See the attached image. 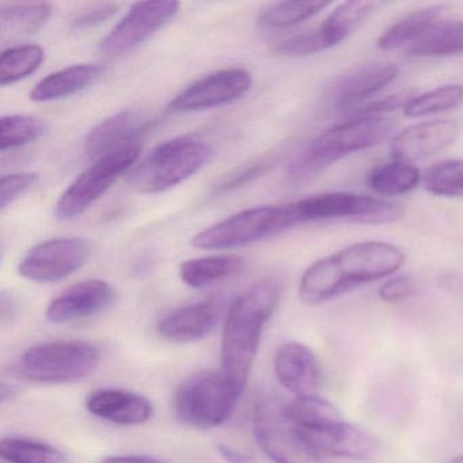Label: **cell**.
I'll return each mask as SVG.
<instances>
[{"label": "cell", "mask_w": 463, "mask_h": 463, "mask_svg": "<svg viewBox=\"0 0 463 463\" xmlns=\"http://www.w3.org/2000/svg\"><path fill=\"white\" fill-rule=\"evenodd\" d=\"M101 357V349L86 341L36 344L24 352L17 373L31 383H74L90 376Z\"/></svg>", "instance_id": "cell-6"}, {"label": "cell", "mask_w": 463, "mask_h": 463, "mask_svg": "<svg viewBox=\"0 0 463 463\" xmlns=\"http://www.w3.org/2000/svg\"><path fill=\"white\" fill-rule=\"evenodd\" d=\"M47 127L39 118L25 115L4 116L0 120V150H14L39 140Z\"/></svg>", "instance_id": "cell-34"}, {"label": "cell", "mask_w": 463, "mask_h": 463, "mask_svg": "<svg viewBox=\"0 0 463 463\" xmlns=\"http://www.w3.org/2000/svg\"><path fill=\"white\" fill-rule=\"evenodd\" d=\"M153 120L135 110H123L97 124L86 137L85 153L89 158L99 159L116 151L139 145Z\"/></svg>", "instance_id": "cell-18"}, {"label": "cell", "mask_w": 463, "mask_h": 463, "mask_svg": "<svg viewBox=\"0 0 463 463\" xmlns=\"http://www.w3.org/2000/svg\"><path fill=\"white\" fill-rule=\"evenodd\" d=\"M330 2H278L259 13L257 25L265 31L292 28L318 15L330 7Z\"/></svg>", "instance_id": "cell-28"}, {"label": "cell", "mask_w": 463, "mask_h": 463, "mask_svg": "<svg viewBox=\"0 0 463 463\" xmlns=\"http://www.w3.org/2000/svg\"><path fill=\"white\" fill-rule=\"evenodd\" d=\"M297 227L291 203L262 205L240 211L213 226L205 227L192 240L202 250H226L276 237Z\"/></svg>", "instance_id": "cell-7"}, {"label": "cell", "mask_w": 463, "mask_h": 463, "mask_svg": "<svg viewBox=\"0 0 463 463\" xmlns=\"http://www.w3.org/2000/svg\"><path fill=\"white\" fill-rule=\"evenodd\" d=\"M52 13L51 4H2L0 23L4 31L32 34L44 28Z\"/></svg>", "instance_id": "cell-32"}, {"label": "cell", "mask_w": 463, "mask_h": 463, "mask_svg": "<svg viewBox=\"0 0 463 463\" xmlns=\"http://www.w3.org/2000/svg\"><path fill=\"white\" fill-rule=\"evenodd\" d=\"M267 165V162H254V164L248 165V166L232 173L216 186L215 194H227V192L234 191V189L251 183L254 178L260 177L265 172Z\"/></svg>", "instance_id": "cell-40"}, {"label": "cell", "mask_w": 463, "mask_h": 463, "mask_svg": "<svg viewBox=\"0 0 463 463\" xmlns=\"http://www.w3.org/2000/svg\"><path fill=\"white\" fill-rule=\"evenodd\" d=\"M291 207L297 226L324 221L392 223L403 215L402 205L346 192H329L306 197L291 203Z\"/></svg>", "instance_id": "cell-8"}, {"label": "cell", "mask_w": 463, "mask_h": 463, "mask_svg": "<svg viewBox=\"0 0 463 463\" xmlns=\"http://www.w3.org/2000/svg\"><path fill=\"white\" fill-rule=\"evenodd\" d=\"M459 137V124L449 118L420 121L392 137L390 153L395 161H422L454 145Z\"/></svg>", "instance_id": "cell-15"}, {"label": "cell", "mask_w": 463, "mask_h": 463, "mask_svg": "<svg viewBox=\"0 0 463 463\" xmlns=\"http://www.w3.org/2000/svg\"><path fill=\"white\" fill-rule=\"evenodd\" d=\"M447 15H449V7L444 5H435V6L416 10L384 31L378 39V47L387 52L397 50L406 51L427 34L436 24L447 18Z\"/></svg>", "instance_id": "cell-24"}, {"label": "cell", "mask_w": 463, "mask_h": 463, "mask_svg": "<svg viewBox=\"0 0 463 463\" xmlns=\"http://www.w3.org/2000/svg\"><path fill=\"white\" fill-rule=\"evenodd\" d=\"M447 463H463V454L451 458V459H449Z\"/></svg>", "instance_id": "cell-43"}, {"label": "cell", "mask_w": 463, "mask_h": 463, "mask_svg": "<svg viewBox=\"0 0 463 463\" xmlns=\"http://www.w3.org/2000/svg\"><path fill=\"white\" fill-rule=\"evenodd\" d=\"M286 414L297 430H313L343 420L340 411L319 395L295 397L286 403Z\"/></svg>", "instance_id": "cell-29"}, {"label": "cell", "mask_w": 463, "mask_h": 463, "mask_svg": "<svg viewBox=\"0 0 463 463\" xmlns=\"http://www.w3.org/2000/svg\"><path fill=\"white\" fill-rule=\"evenodd\" d=\"M44 61L39 45H18L4 51L0 56V85L9 86L34 74Z\"/></svg>", "instance_id": "cell-33"}, {"label": "cell", "mask_w": 463, "mask_h": 463, "mask_svg": "<svg viewBox=\"0 0 463 463\" xmlns=\"http://www.w3.org/2000/svg\"><path fill=\"white\" fill-rule=\"evenodd\" d=\"M37 181H39V175L33 172L4 175L0 180V208L2 211L14 204Z\"/></svg>", "instance_id": "cell-36"}, {"label": "cell", "mask_w": 463, "mask_h": 463, "mask_svg": "<svg viewBox=\"0 0 463 463\" xmlns=\"http://www.w3.org/2000/svg\"><path fill=\"white\" fill-rule=\"evenodd\" d=\"M90 259V245L82 238H53L37 243L18 264V273L34 283H56L74 275Z\"/></svg>", "instance_id": "cell-11"}, {"label": "cell", "mask_w": 463, "mask_h": 463, "mask_svg": "<svg viewBox=\"0 0 463 463\" xmlns=\"http://www.w3.org/2000/svg\"><path fill=\"white\" fill-rule=\"evenodd\" d=\"M463 104V85L449 83L439 86L427 93L411 97L402 108L403 116L409 118H422L438 113L457 109Z\"/></svg>", "instance_id": "cell-30"}, {"label": "cell", "mask_w": 463, "mask_h": 463, "mask_svg": "<svg viewBox=\"0 0 463 463\" xmlns=\"http://www.w3.org/2000/svg\"><path fill=\"white\" fill-rule=\"evenodd\" d=\"M218 449L229 463H251V460H249L245 454L232 449V447L219 446Z\"/></svg>", "instance_id": "cell-42"}, {"label": "cell", "mask_w": 463, "mask_h": 463, "mask_svg": "<svg viewBox=\"0 0 463 463\" xmlns=\"http://www.w3.org/2000/svg\"><path fill=\"white\" fill-rule=\"evenodd\" d=\"M101 463H167L156 458L142 457V455H110L104 458Z\"/></svg>", "instance_id": "cell-41"}, {"label": "cell", "mask_w": 463, "mask_h": 463, "mask_svg": "<svg viewBox=\"0 0 463 463\" xmlns=\"http://www.w3.org/2000/svg\"><path fill=\"white\" fill-rule=\"evenodd\" d=\"M417 292V281L411 275H397L386 279L379 287L378 297L383 302L395 303L409 299Z\"/></svg>", "instance_id": "cell-38"}, {"label": "cell", "mask_w": 463, "mask_h": 463, "mask_svg": "<svg viewBox=\"0 0 463 463\" xmlns=\"http://www.w3.org/2000/svg\"><path fill=\"white\" fill-rule=\"evenodd\" d=\"M421 175L411 164L394 161L373 167L365 183L373 194L381 196H401L419 186Z\"/></svg>", "instance_id": "cell-27"}, {"label": "cell", "mask_w": 463, "mask_h": 463, "mask_svg": "<svg viewBox=\"0 0 463 463\" xmlns=\"http://www.w3.org/2000/svg\"><path fill=\"white\" fill-rule=\"evenodd\" d=\"M398 69L390 63H370L345 72L330 85L326 101L333 110H348L392 85Z\"/></svg>", "instance_id": "cell-17"}, {"label": "cell", "mask_w": 463, "mask_h": 463, "mask_svg": "<svg viewBox=\"0 0 463 463\" xmlns=\"http://www.w3.org/2000/svg\"><path fill=\"white\" fill-rule=\"evenodd\" d=\"M275 52L284 56H308L324 52L321 42L317 36L316 29L306 33L295 34L287 37L283 42L276 44Z\"/></svg>", "instance_id": "cell-37"}, {"label": "cell", "mask_w": 463, "mask_h": 463, "mask_svg": "<svg viewBox=\"0 0 463 463\" xmlns=\"http://www.w3.org/2000/svg\"><path fill=\"white\" fill-rule=\"evenodd\" d=\"M425 191L439 197H463V161L449 159L427 170Z\"/></svg>", "instance_id": "cell-35"}, {"label": "cell", "mask_w": 463, "mask_h": 463, "mask_svg": "<svg viewBox=\"0 0 463 463\" xmlns=\"http://www.w3.org/2000/svg\"><path fill=\"white\" fill-rule=\"evenodd\" d=\"M245 268L246 262L242 257L237 254H218L186 260L180 265L178 273L185 286L202 289L241 275Z\"/></svg>", "instance_id": "cell-25"}, {"label": "cell", "mask_w": 463, "mask_h": 463, "mask_svg": "<svg viewBox=\"0 0 463 463\" xmlns=\"http://www.w3.org/2000/svg\"><path fill=\"white\" fill-rule=\"evenodd\" d=\"M104 74V67L94 63L66 67L40 80L31 91L34 102H52L67 99L90 88Z\"/></svg>", "instance_id": "cell-23"}, {"label": "cell", "mask_w": 463, "mask_h": 463, "mask_svg": "<svg viewBox=\"0 0 463 463\" xmlns=\"http://www.w3.org/2000/svg\"><path fill=\"white\" fill-rule=\"evenodd\" d=\"M213 156V148L194 137H178L156 146L129 172L128 185L139 194L170 191L194 177Z\"/></svg>", "instance_id": "cell-4"}, {"label": "cell", "mask_w": 463, "mask_h": 463, "mask_svg": "<svg viewBox=\"0 0 463 463\" xmlns=\"http://www.w3.org/2000/svg\"><path fill=\"white\" fill-rule=\"evenodd\" d=\"M383 6V2L349 0L335 7L322 25L316 29L322 50H330L346 42Z\"/></svg>", "instance_id": "cell-22"}, {"label": "cell", "mask_w": 463, "mask_h": 463, "mask_svg": "<svg viewBox=\"0 0 463 463\" xmlns=\"http://www.w3.org/2000/svg\"><path fill=\"white\" fill-rule=\"evenodd\" d=\"M180 4L172 0L135 4L120 23L102 40L99 50L109 56L124 55L147 42L151 36L175 20Z\"/></svg>", "instance_id": "cell-13"}, {"label": "cell", "mask_w": 463, "mask_h": 463, "mask_svg": "<svg viewBox=\"0 0 463 463\" xmlns=\"http://www.w3.org/2000/svg\"><path fill=\"white\" fill-rule=\"evenodd\" d=\"M140 154L142 147L137 145L97 159L61 194L55 205L56 218L59 221H72L83 215L112 188L121 175L131 172L132 167L139 162Z\"/></svg>", "instance_id": "cell-9"}, {"label": "cell", "mask_w": 463, "mask_h": 463, "mask_svg": "<svg viewBox=\"0 0 463 463\" xmlns=\"http://www.w3.org/2000/svg\"><path fill=\"white\" fill-rule=\"evenodd\" d=\"M405 261L402 249L392 243H352L313 262L300 278L298 294L306 305H321L363 284L392 278Z\"/></svg>", "instance_id": "cell-1"}, {"label": "cell", "mask_w": 463, "mask_h": 463, "mask_svg": "<svg viewBox=\"0 0 463 463\" xmlns=\"http://www.w3.org/2000/svg\"><path fill=\"white\" fill-rule=\"evenodd\" d=\"M0 457L7 463H66V455L52 444L20 436L2 439Z\"/></svg>", "instance_id": "cell-31"}, {"label": "cell", "mask_w": 463, "mask_h": 463, "mask_svg": "<svg viewBox=\"0 0 463 463\" xmlns=\"http://www.w3.org/2000/svg\"><path fill=\"white\" fill-rule=\"evenodd\" d=\"M405 52L414 58L463 55V20L444 18Z\"/></svg>", "instance_id": "cell-26"}, {"label": "cell", "mask_w": 463, "mask_h": 463, "mask_svg": "<svg viewBox=\"0 0 463 463\" xmlns=\"http://www.w3.org/2000/svg\"><path fill=\"white\" fill-rule=\"evenodd\" d=\"M297 430L306 446L318 458L370 460L379 451L378 439L370 430L344 420L325 427Z\"/></svg>", "instance_id": "cell-14"}, {"label": "cell", "mask_w": 463, "mask_h": 463, "mask_svg": "<svg viewBox=\"0 0 463 463\" xmlns=\"http://www.w3.org/2000/svg\"><path fill=\"white\" fill-rule=\"evenodd\" d=\"M279 383L295 397L318 395L321 368L316 354L305 344L287 343L276 352L273 362Z\"/></svg>", "instance_id": "cell-19"}, {"label": "cell", "mask_w": 463, "mask_h": 463, "mask_svg": "<svg viewBox=\"0 0 463 463\" xmlns=\"http://www.w3.org/2000/svg\"><path fill=\"white\" fill-rule=\"evenodd\" d=\"M118 12V4H110L109 2V4L93 5V6H89L88 9L82 10L75 17L72 26L75 29L94 28V26L101 25L105 21L110 20Z\"/></svg>", "instance_id": "cell-39"}, {"label": "cell", "mask_w": 463, "mask_h": 463, "mask_svg": "<svg viewBox=\"0 0 463 463\" xmlns=\"http://www.w3.org/2000/svg\"><path fill=\"white\" fill-rule=\"evenodd\" d=\"M242 392L223 371H199L175 390V416L196 430L221 427L234 413Z\"/></svg>", "instance_id": "cell-5"}, {"label": "cell", "mask_w": 463, "mask_h": 463, "mask_svg": "<svg viewBox=\"0 0 463 463\" xmlns=\"http://www.w3.org/2000/svg\"><path fill=\"white\" fill-rule=\"evenodd\" d=\"M253 78L240 67L213 72L184 89L167 105V113L203 112L240 101L250 91Z\"/></svg>", "instance_id": "cell-12"}, {"label": "cell", "mask_w": 463, "mask_h": 463, "mask_svg": "<svg viewBox=\"0 0 463 463\" xmlns=\"http://www.w3.org/2000/svg\"><path fill=\"white\" fill-rule=\"evenodd\" d=\"M86 408L93 416L118 425H140L150 421L153 403L145 395L120 389H101L91 392Z\"/></svg>", "instance_id": "cell-20"}, {"label": "cell", "mask_w": 463, "mask_h": 463, "mask_svg": "<svg viewBox=\"0 0 463 463\" xmlns=\"http://www.w3.org/2000/svg\"><path fill=\"white\" fill-rule=\"evenodd\" d=\"M394 123L384 116H357L319 134L308 142L287 167L295 184L306 183L335 162L368 150L389 139Z\"/></svg>", "instance_id": "cell-3"}, {"label": "cell", "mask_w": 463, "mask_h": 463, "mask_svg": "<svg viewBox=\"0 0 463 463\" xmlns=\"http://www.w3.org/2000/svg\"><path fill=\"white\" fill-rule=\"evenodd\" d=\"M115 300V288L108 281L89 279L69 287L51 300L45 316L52 324H70L102 313Z\"/></svg>", "instance_id": "cell-16"}, {"label": "cell", "mask_w": 463, "mask_h": 463, "mask_svg": "<svg viewBox=\"0 0 463 463\" xmlns=\"http://www.w3.org/2000/svg\"><path fill=\"white\" fill-rule=\"evenodd\" d=\"M251 425L260 449L273 463H316L319 459L287 417L286 403L278 398L259 400Z\"/></svg>", "instance_id": "cell-10"}, {"label": "cell", "mask_w": 463, "mask_h": 463, "mask_svg": "<svg viewBox=\"0 0 463 463\" xmlns=\"http://www.w3.org/2000/svg\"><path fill=\"white\" fill-rule=\"evenodd\" d=\"M281 291L279 279L264 278L230 306L222 335V371L242 392L256 360L265 325L278 308Z\"/></svg>", "instance_id": "cell-2"}, {"label": "cell", "mask_w": 463, "mask_h": 463, "mask_svg": "<svg viewBox=\"0 0 463 463\" xmlns=\"http://www.w3.org/2000/svg\"><path fill=\"white\" fill-rule=\"evenodd\" d=\"M219 314L221 307L215 300L184 306L159 321L158 332L172 343H196L215 329Z\"/></svg>", "instance_id": "cell-21"}]
</instances>
